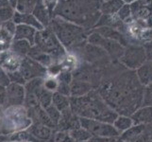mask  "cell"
<instances>
[{
	"label": "cell",
	"mask_w": 152,
	"mask_h": 142,
	"mask_svg": "<svg viewBox=\"0 0 152 142\" xmlns=\"http://www.w3.org/2000/svg\"><path fill=\"white\" fill-rule=\"evenodd\" d=\"M97 91L118 115L132 116L143 103L144 86L133 72L124 73L108 81Z\"/></svg>",
	"instance_id": "1"
},
{
	"label": "cell",
	"mask_w": 152,
	"mask_h": 142,
	"mask_svg": "<svg viewBox=\"0 0 152 142\" xmlns=\"http://www.w3.org/2000/svg\"><path fill=\"white\" fill-rule=\"evenodd\" d=\"M70 109L80 118L100 120L111 124L118 116L95 89L83 97L70 98Z\"/></svg>",
	"instance_id": "2"
},
{
	"label": "cell",
	"mask_w": 152,
	"mask_h": 142,
	"mask_svg": "<svg viewBox=\"0 0 152 142\" xmlns=\"http://www.w3.org/2000/svg\"><path fill=\"white\" fill-rule=\"evenodd\" d=\"M48 27L53 30L65 49L70 51H74L86 44L87 37L91 31L57 16L51 19Z\"/></svg>",
	"instance_id": "3"
},
{
	"label": "cell",
	"mask_w": 152,
	"mask_h": 142,
	"mask_svg": "<svg viewBox=\"0 0 152 142\" xmlns=\"http://www.w3.org/2000/svg\"><path fill=\"white\" fill-rule=\"evenodd\" d=\"M31 124L32 120L24 105L6 107L0 113V135H2L27 130Z\"/></svg>",
	"instance_id": "4"
},
{
	"label": "cell",
	"mask_w": 152,
	"mask_h": 142,
	"mask_svg": "<svg viewBox=\"0 0 152 142\" xmlns=\"http://www.w3.org/2000/svg\"><path fill=\"white\" fill-rule=\"evenodd\" d=\"M34 46L44 51L45 53L51 56L56 64H59L68 53L65 47L61 44L53 30L49 27L37 30V33L35 35Z\"/></svg>",
	"instance_id": "5"
},
{
	"label": "cell",
	"mask_w": 152,
	"mask_h": 142,
	"mask_svg": "<svg viewBox=\"0 0 152 142\" xmlns=\"http://www.w3.org/2000/svg\"><path fill=\"white\" fill-rule=\"evenodd\" d=\"M148 61V56L144 46L129 44L125 46L122 56L120 57L119 62L130 70H137Z\"/></svg>",
	"instance_id": "6"
},
{
	"label": "cell",
	"mask_w": 152,
	"mask_h": 142,
	"mask_svg": "<svg viewBox=\"0 0 152 142\" xmlns=\"http://www.w3.org/2000/svg\"><path fill=\"white\" fill-rule=\"evenodd\" d=\"M87 42L89 44L96 46L102 49L108 54L110 59L114 61H117L120 59V57L122 56L125 49V47L122 45L117 43V42L105 38L94 30L90 31V33H89L87 37Z\"/></svg>",
	"instance_id": "7"
},
{
	"label": "cell",
	"mask_w": 152,
	"mask_h": 142,
	"mask_svg": "<svg viewBox=\"0 0 152 142\" xmlns=\"http://www.w3.org/2000/svg\"><path fill=\"white\" fill-rule=\"evenodd\" d=\"M80 121L81 127L86 129L92 135V136L102 138H118L120 135L116 129L111 123L85 118H80Z\"/></svg>",
	"instance_id": "8"
},
{
	"label": "cell",
	"mask_w": 152,
	"mask_h": 142,
	"mask_svg": "<svg viewBox=\"0 0 152 142\" xmlns=\"http://www.w3.org/2000/svg\"><path fill=\"white\" fill-rule=\"evenodd\" d=\"M19 71L26 80V82H28L36 78L45 79L48 75V68L29 57H26L22 60Z\"/></svg>",
	"instance_id": "9"
},
{
	"label": "cell",
	"mask_w": 152,
	"mask_h": 142,
	"mask_svg": "<svg viewBox=\"0 0 152 142\" xmlns=\"http://www.w3.org/2000/svg\"><path fill=\"white\" fill-rule=\"evenodd\" d=\"M130 10L132 19L146 22L152 29V0H136L130 4Z\"/></svg>",
	"instance_id": "10"
},
{
	"label": "cell",
	"mask_w": 152,
	"mask_h": 142,
	"mask_svg": "<svg viewBox=\"0 0 152 142\" xmlns=\"http://www.w3.org/2000/svg\"><path fill=\"white\" fill-rule=\"evenodd\" d=\"M26 98L25 86L18 83L10 82L6 87V107L22 106Z\"/></svg>",
	"instance_id": "11"
},
{
	"label": "cell",
	"mask_w": 152,
	"mask_h": 142,
	"mask_svg": "<svg viewBox=\"0 0 152 142\" xmlns=\"http://www.w3.org/2000/svg\"><path fill=\"white\" fill-rule=\"evenodd\" d=\"M34 142H54L56 131L39 122H32L27 129Z\"/></svg>",
	"instance_id": "12"
},
{
	"label": "cell",
	"mask_w": 152,
	"mask_h": 142,
	"mask_svg": "<svg viewBox=\"0 0 152 142\" xmlns=\"http://www.w3.org/2000/svg\"><path fill=\"white\" fill-rule=\"evenodd\" d=\"M78 127H80V117L73 113L70 108L61 112V119L57 125V131L68 133Z\"/></svg>",
	"instance_id": "13"
},
{
	"label": "cell",
	"mask_w": 152,
	"mask_h": 142,
	"mask_svg": "<svg viewBox=\"0 0 152 142\" xmlns=\"http://www.w3.org/2000/svg\"><path fill=\"white\" fill-rule=\"evenodd\" d=\"M22 60V58H20L10 49L0 53V66L7 73L19 70Z\"/></svg>",
	"instance_id": "14"
},
{
	"label": "cell",
	"mask_w": 152,
	"mask_h": 142,
	"mask_svg": "<svg viewBox=\"0 0 152 142\" xmlns=\"http://www.w3.org/2000/svg\"><path fill=\"white\" fill-rule=\"evenodd\" d=\"M92 30L96 31V32L100 34L105 38H108V39H111V40L117 42V43L122 45L124 47L127 46L129 44L127 36L123 34L121 31L116 29H113V28H109V27H99V28L94 29Z\"/></svg>",
	"instance_id": "15"
},
{
	"label": "cell",
	"mask_w": 152,
	"mask_h": 142,
	"mask_svg": "<svg viewBox=\"0 0 152 142\" xmlns=\"http://www.w3.org/2000/svg\"><path fill=\"white\" fill-rule=\"evenodd\" d=\"M12 20L16 25L30 26V27L36 29L37 30H41L44 29L43 26L38 22V20L34 17V15L31 13H20L15 10Z\"/></svg>",
	"instance_id": "16"
},
{
	"label": "cell",
	"mask_w": 152,
	"mask_h": 142,
	"mask_svg": "<svg viewBox=\"0 0 152 142\" xmlns=\"http://www.w3.org/2000/svg\"><path fill=\"white\" fill-rule=\"evenodd\" d=\"M134 125H146L152 122V106L143 105L130 116Z\"/></svg>",
	"instance_id": "17"
},
{
	"label": "cell",
	"mask_w": 152,
	"mask_h": 142,
	"mask_svg": "<svg viewBox=\"0 0 152 142\" xmlns=\"http://www.w3.org/2000/svg\"><path fill=\"white\" fill-rule=\"evenodd\" d=\"M31 13H32L34 15V17L38 20V22L43 26L44 29L48 28L49 26L52 17L49 12L48 10V9L45 6V4L43 3V0H38L37 3L35 4Z\"/></svg>",
	"instance_id": "18"
},
{
	"label": "cell",
	"mask_w": 152,
	"mask_h": 142,
	"mask_svg": "<svg viewBox=\"0 0 152 142\" xmlns=\"http://www.w3.org/2000/svg\"><path fill=\"white\" fill-rule=\"evenodd\" d=\"M36 33H37V29L30 27V26L17 25L14 32L13 40H25L33 46Z\"/></svg>",
	"instance_id": "19"
},
{
	"label": "cell",
	"mask_w": 152,
	"mask_h": 142,
	"mask_svg": "<svg viewBox=\"0 0 152 142\" xmlns=\"http://www.w3.org/2000/svg\"><path fill=\"white\" fill-rule=\"evenodd\" d=\"M93 90V85L84 81L73 79L70 83V98H80Z\"/></svg>",
	"instance_id": "20"
},
{
	"label": "cell",
	"mask_w": 152,
	"mask_h": 142,
	"mask_svg": "<svg viewBox=\"0 0 152 142\" xmlns=\"http://www.w3.org/2000/svg\"><path fill=\"white\" fill-rule=\"evenodd\" d=\"M28 57L33 59L36 62H38L39 64H41L42 65H44L46 68H48L51 65L56 64L55 61L53 60V58H52L51 56H49L48 54L45 53V52L42 51L41 49H39L38 47L34 45L31 46V49L29 51Z\"/></svg>",
	"instance_id": "21"
},
{
	"label": "cell",
	"mask_w": 152,
	"mask_h": 142,
	"mask_svg": "<svg viewBox=\"0 0 152 142\" xmlns=\"http://www.w3.org/2000/svg\"><path fill=\"white\" fill-rule=\"evenodd\" d=\"M136 76L143 86L152 83V62L146 61L142 66L139 67L136 70Z\"/></svg>",
	"instance_id": "22"
},
{
	"label": "cell",
	"mask_w": 152,
	"mask_h": 142,
	"mask_svg": "<svg viewBox=\"0 0 152 142\" xmlns=\"http://www.w3.org/2000/svg\"><path fill=\"white\" fill-rule=\"evenodd\" d=\"M124 2L122 0H106L102 1L99 7V13L102 15H113L116 14L122 8Z\"/></svg>",
	"instance_id": "23"
},
{
	"label": "cell",
	"mask_w": 152,
	"mask_h": 142,
	"mask_svg": "<svg viewBox=\"0 0 152 142\" xmlns=\"http://www.w3.org/2000/svg\"><path fill=\"white\" fill-rule=\"evenodd\" d=\"M145 130V125H133L132 128H129L126 132L119 135V138L123 142H132L139 136L143 135Z\"/></svg>",
	"instance_id": "24"
},
{
	"label": "cell",
	"mask_w": 152,
	"mask_h": 142,
	"mask_svg": "<svg viewBox=\"0 0 152 142\" xmlns=\"http://www.w3.org/2000/svg\"><path fill=\"white\" fill-rule=\"evenodd\" d=\"M31 45L30 43H28V41L25 40H13L12 46H10V50L13 51L15 54L18 55L20 58H24L28 57V53L31 49Z\"/></svg>",
	"instance_id": "25"
},
{
	"label": "cell",
	"mask_w": 152,
	"mask_h": 142,
	"mask_svg": "<svg viewBox=\"0 0 152 142\" xmlns=\"http://www.w3.org/2000/svg\"><path fill=\"white\" fill-rule=\"evenodd\" d=\"M113 127L116 129L117 132L121 135L126 132L129 128H132L134 125L133 120L130 118V116H124V115H118L117 118L113 123Z\"/></svg>",
	"instance_id": "26"
},
{
	"label": "cell",
	"mask_w": 152,
	"mask_h": 142,
	"mask_svg": "<svg viewBox=\"0 0 152 142\" xmlns=\"http://www.w3.org/2000/svg\"><path fill=\"white\" fill-rule=\"evenodd\" d=\"M52 105L60 112L70 108V97L62 95L59 92H53L52 95Z\"/></svg>",
	"instance_id": "27"
},
{
	"label": "cell",
	"mask_w": 152,
	"mask_h": 142,
	"mask_svg": "<svg viewBox=\"0 0 152 142\" xmlns=\"http://www.w3.org/2000/svg\"><path fill=\"white\" fill-rule=\"evenodd\" d=\"M13 42V35L0 26V53L10 49Z\"/></svg>",
	"instance_id": "28"
},
{
	"label": "cell",
	"mask_w": 152,
	"mask_h": 142,
	"mask_svg": "<svg viewBox=\"0 0 152 142\" xmlns=\"http://www.w3.org/2000/svg\"><path fill=\"white\" fill-rule=\"evenodd\" d=\"M68 134H69L70 138L75 142H84L92 138V135L86 129L82 128L81 126L68 132Z\"/></svg>",
	"instance_id": "29"
},
{
	"label": "cell",
	"mask_w": 152,
	"mask_h": 142,
	"mask_svg": "<svg viewBox=\"0 0 152 142\" xmlns=\"http://www.w3.org/2000/svg\"><path fill=\"white\" fill-rule=\"evenodd\" d=\"M38 0H18L16 10L20 13H31Z\"/></svg>",
	"instance_id": "30"
},
{
	"label": "cell",
	"mask_w": 152,
	"mask_h": 142,
	"mask_svg": "<svg viewBox=\"0 0 152 142\" xmlns=\"http://www.w3.org/2000/svg\"><path fill=\"white\" fill-rule=\"evenodd\" d=\"M116 14H117V16L119 17V19L121 21H123L125 24L129 22V21L132 19L130 5L129 4H124L122 6V8L119 10V12Z\"/></svg>",
	"instance_id": "31"
},
{
	"label": "cell",
	"mask_w": 152,
	"mask_h": 142,
	"mask_svg": "<svg viewBox=\"0 0 152 142\" xmlns=\"http://www.w3.org/2000/svg\"><path fill=\"white\" fill-rule=\"evenodd\" d=\"M45 110L46 114L48 115L49 118L52 120V122H53L56 125V127H57V125H58V123H59L60 119H61V112L56 107H54L52 104L50 105V106H48L46 109H45Z\"/></svg>",
	"instance_id": "32"
},
{
	"label": "cell",
	"mask_w": 152,
	"mask_h": 142,
	"mask_svg": "<svg viewBox=\"0 0 152 142\" xmlns=\"http://www.w3.org/2000/svg\"><path fill=\"white\" fill-rule=\"evenodd\" d=\"M14 13H15V9H13L10 6L0 9V25L6 22V21L12 19Z\"/></svg>",
	"instance_id": "33"
},
{
	"label": "cell",
	"mask_w": 152,
	"mask_h": 142,
	"mask_svg": "<svg viewBox=\"0 0 152 142\" xmlns=\"http://www.w3.org/2000/svg\"><path fill=\"white\" fill-rule=\"evenodd\" d=\"M8 76L10 78V82H13V83H18V85H26V80L23 78L22 74L20 73L19 70L17 71H14V72H10L8 73Z\"/></svg>",
	"instance_id": "34"
},
{
	"label": "cell",
	"mask_w": 152,
	"mask_h": 142,
	"mask_svg": "<svg viewBox=\"0 0 152 142\" xmlns=\"http://www.w3.org/2000/svg\"><path fill=\"white\" fill-rule=\"evenodd\" d=\"M77 3H80L82 5H85V6L91 7L94 9H97L99 10V7H100V4L102 3L103 0H73Z\"/></svg>",
	"instance_id": "35"
},
{
	"label": "cell",
	"mask_w": 152,
	"mask_h": 142,
	"mask_svg": "<svg viewBox=\"0 0 152 142\" xmlns=\"http://www.w3.org/2000/svg\"><path fill=\"white\" fill-rule=\"evenodd\" d=\"M43 3L45 4V6L49 12L51 17L53 18V14L58 6V3H59V0H43Z\"/></svg>",
	"instance_id": "36"
},
{
	"label": "cell",
	"mask_w": 152,
	"mask_h": 142,
	"mask_svg": "<svg viewBox=\"0 0 152 142\" xmlns=\"http://www.w3.org/2000/svg\"><path fill=\"white\" fill-rule=\"evenodd\" d=\"M10 83V78L8 76V73L5 71L3 68L0 66V85L7 87Z\"/></svg>",
	"instance_id": "37"
},
{
	"label": "cell",
	"mask_w": 152,
	"mask_h": 142,
	"mask_svg": "<svg viewBox=\"0 0 152 142\" xmlns=\"http://www.w3.org/2000/svg\"><path fill=\"white\" fill-rule=\"evenodd\" d=\"M6 106V87L0 85V108L4 109Z\"/></svg>",
	"instance_id": "38"
},
{
	"label": "cell",
	"mask_w": 152,
	"mask_h": 142,
	"mask_svg": "<svg viewBox=\"0 0 152 142\" xmlns=\"http://www.w3.org/2000/svg\"><path fill=\"white\" fill-rule=\"evenodd\" d=\"M107 138H96V136H92L90 139L84 142H105Z\"/></svg>",
	"instance_id": "39"
},
{
	"label": "cell",
	"mask_w": 152,
	"mask_h": 142,
	"mask_svg": "<svg viewBox=\"0 0 152 142\" xmlns=\"http://www.w3.org/2000/svg\"><path fill=\"white\" fill-rule=\"evenodd\" d=\"M10 5L8 0H0V9L10 7ZM10 7H12V6H10Z\"/></svg>",
	"instance_id": "40"
},
{
	"label": "cell",
	"mask_w": 152,
	"mask_h": 142,
	"mask_svg": "<svg viewBox=\"0 0 152 142\" xmlns=\"http://www.w3.org/2000/svg\"><path fill=\"white\" fill-rule=\"evenodd\" d=\"M61 142H75L74 140H73L71 138H70V135H69V134H66V135L64 136V138H62V140L61 141Z\"/></svg>",
	"instance_id": "41"
},
{
	"label": "cell",
	"mask_w": 152,
	"mask_h": 142,
	"mask_svg": "<svg viewBox=\"0 0 152 142\" xmlns=\"http://www.w3.org/2000/svg\"><path fill=\"white\" fill-rule=\"evenodd\" d=\"M10 5L12 6L13 9L16 10V6H17V2H18V0H8Z\"/></svg>",
	"instance_id": "42"
},
{
	"label": "cell",
	"mask_w": 152,
	"mask_h": 142,
	"mask_svg": "<svg viewBox=\"0 0 152 142\" xmlns=\"http://www.w3.org/2000/svg\"><path fill=\"white\" fill-rule=\"evenodd\" d=\"M122 1L124 2V4H132L133 2H135L136 0H122Z\"/></svg>",
	"instance_id": "43"
},
{
	"label": "cell",
	"mask_w": 152,
	"mask_h": 142,
	"mask_svg": "<svg viewBox=\"0 0 152 142\" xmlns=\"http://www.w3.org/2000/svg\"><path fill=\"white\" fill-rule=\"evenodd\" d=\"M0 142H13V141H9V140H5V141H0Z\"/></svg>",
	"instance_id": "44"
},
{
	"label": "cell",
	"mask_w": 152,
	"mask_h": 142,
	"mask_svg": "<svg viewBox=\"0 0 152 142\" xmlns=\"http://www.w3.org/2000/svg\"><path fill=\"white\" fill-rule=\"evenodd\" d=\"M103 1H106V0H103Z\"/></svg>",
	"instance_id": "45"
}]
</instances>
